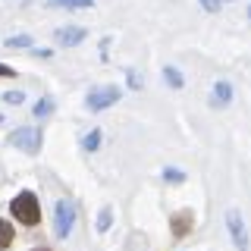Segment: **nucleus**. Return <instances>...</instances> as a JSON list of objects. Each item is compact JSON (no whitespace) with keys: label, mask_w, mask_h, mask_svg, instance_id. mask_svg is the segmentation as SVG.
Here are the masks:
<instances>
[{"label":"nucleus","mask_w":251,"mask_h":251,"mask_svg":"<svg viewBox=\"0 0 251 251\" xmlns=\"http://www.w3.org/2000/svg\"><path fill=\"white\" fill-rule=\"evenodd\" d=\"M10 210H13V217L19 220V223H25V226H38V223H41V207H38L35 192H19L13 198Z\"/></svg>","instance_id":"f257e3e1"},{"label":"nucleus","mask_w":251,"mask_h":251,"mask_svg":"<svg viewBox=\"0 0 251 251\" xmlns=\"http://www.w3.org/2000/svg\"><path fill=\"white\" fill-rule=\"evenodd\" d=\"M41 141H44V135H41L38 126H22V129H16L10 135V145L19 148V151H25V154H38L41 151Z\"/></svg>","instance_id":"f03ea898"},{"label":"nucleus","mask_w":251,"mask_h":251,"mask_svg":"<svg viewBox=\"0 0 251 251\" xmlns=\"http://www.w3.org/2000/svg\"><path fill=\"white\" fill-rule=\"evenodd\" d=\"M120 98H123V88H116V85H104V88H91V91H88L85 107L98 113V110H104V107H113Z\"/></svg>","instance_id":"7ed1b4c3"},{"label":"nucleus","mask_w":251,"mask_h":251,"mask_svg":"<svg viewBox=\"0 0 251 251\" xmlns=\"http://www.w3.org/2000/svg\"><path fill=\"white\" fill-rule=\"evenodd\" d=\"M73 223H75V204L73 201H57V210H53V229H57L60 239H66L73 232Z\"/></svg>","instance_id":"20e7f679"},{"label":"nucleus","mask_w":251,"mask_h":251,"mask_svg":"<svg viewBox=\"0 0 251 251\" xmlns=\"http://www.w3.org/2000/svg\"><path fill=\"white\" fill-rule=\"evenodd\" d=\"M226 229H229L235 248H239V251H248V229H245V220H242V214L235 207L226 210Z\"/></svg>","instance_id":"39448f33"},{"label":"nucleus","mask_w":251,"mask_h":251,"mask_svg":"<svg viewBox=\"0 0 251 251\" xmlns=\"http://www.w3.org/2000/svg\"><path fill=\"white\" fill-rule=\"evenodd\" d=\"M170 226H173V235H176V239H182V235L192 232V226H195V214H192V210H179V214H173Z\"/></svg>","instance_id":"423d86ee"},{"label":"nucleus","mask_w":251,"mask_h":251,"mask_svg":"<svg viewBox=\"0 0 251 251\" xmlns=\"http://www.w3.org/2000/svg\"><path fill=\"white\" fill-rule=\"evenodd\" d=\"M82 41H85V28H78V25H66L57 31V44H63V47H75Z\"/></svg>","instance_id":"0eeeda50"},{"label":"nucleus","mask_w":251,"mask_h":251,"mask_svg":"<svg viewBox=\"0 0 251 251\" xmlns=\"http://www.w3.org/2000/svg\"><path fill=\"white\" fill-rule=\"evenodd\" d=\"M232 100V85L229 82H217L214 85V98H210V104L214 107H226Z\"/></svg>","instance_id":"6e6552de"},{"label":"nucleus","mask_w":251,"mask_h":251,"mask_svg":"<svg viewBox=\"0 0 251 251\" xmlns=\"http://www.w3.org/2000/svg\"><path fill=\"white\" fill-rule=\"evenodd\" d=\"M47 6H57V10H91V0H50Z\"/></svg>","instance_id":"1a4fd4ad"},{"label":"nucleus","mask_w":251,"mask_h":251,"mask_svg":"<svg viewBox=\"0 0 251 251\" xmlns=\"http://www.w3.org/2000/svg\"><path fill=\"white\" fill-rule=\"evenodd\" d=\"M163 78H167V85H170V88H182V73H179V69H173V66H167V69H163Z\"/></svg>","instance_id":"9d476101"},{"label":"nucleus","mask_w":251,"mask_h":251,"mask_svg":"<svg viewBox=\"0 0 251 251\" xmlns=\"http://www.w3.org/2000/svg\"><path fill=\"white\" fill-rule=\"evenodd\" d=\"M82 145H85V151H98V148H100V129H91L88 135H85Z\"/></svg>","instance_id":"9b49d317"},{"label":"nucleus","mask_w":251,"mask_h":251,"mask_svg":"<svg viewBox=\"0 0 251 251\" xmlns=\"http://www.w3.org/2000/svg\"><path fill=\"white\" fill-rule=\"evenodd\" d=\"M163 179H167L170 185H179V182H185V173L176 170V167H167V170H163Z\"/></svg>","instance_id":"f8f14e48"},{"label":"nucleus","mask_w":251,"mask_h":251,"mask_svg":"<svg viewBox=\"0 0 251 251\" xmlns=\"http://www.w3.org/2000/svg\"><path fill=\"white\" fill-rule=\"evenodd\" d=\"M13 226L10 223H6V220H0V248H6V245H10V242H13Z\"/></svg>","instance_id":"ddd939ff"},{"label":"nucleus","mask_w":251,"mask_h":251,"mask_svg":"<svg viewBox=\"0 0 251 251\" xmlns=\"http://www.w3.org/2000/svg\"><path fill=\"white\" fill-rule=\"evenodd\" d=\"M110 220H113V210L104 207V210L98 214V232H107V229H110Z\"/></svg>","instance_id":"4468645a"},{"label":"nucleus","mask_w":251,"mask_h":251,"mask_svg":"<svg viewBox=\"0 0 251 251\" xmlns=\"http://www.w3.org/2000/svg\"><path fill=\"white\" fill-rule=\"evenodd\" d=\"M6 47H31V35H13V38H6Z\"/></svg>","instance_id":"2eb2a0df"},{"label":"nucleus","mask_w":251,"mask_h":251,"mask_svg":"<svg viewBox=\"0 0 251 251\" xmlns=\"http://www.w3.org/2000/svg\"><path fill=\"white\" fill-rule=\"evenodd\" d=\"M50 110H53V100H50V98H41V100L35 104V116H47Z\"/></svg>","instance_id":"dca6fc26"},{"label":"nucleus","mask_w":251,"mask_h":251,"mask_svg":"<svg viewBox=\"0 0 251 251\" xmlns=\"http://www.w3.org/2000/svg\"><path fill=\"white\" fill-rule=\"evenodd\" d=\"M226 3H229V0H201V6H204L207 13H217L220 6H226Z\"/></svg>","instance_id":"f3484780"},{"label":"nucleus","mask_w":251,"mask_h":251,"mask_svg":"<svg viewBox=\"0 0 251 251\" xmlns=\"http://www.w3.org/2000/svg\"><path fill=\"white\" fill-rule=\"evenodd\" d=\"M126 78H129V88H135V91L141 88V85H145V82H141V75L135 73V69H129V73H126Z\"/></svg>","instance_id":"a211bd4d"},{"label":"nucleus","mask_w":251,"mask_h":251,"mask_svg":"<svg viewBox=\"0 0 251 251\" xmlns=\"http://www.w3.org/2000/svg\"><path fill=\"white\" fill-rule=\"evenodd\" d=\"M6 104H22V100H25V94H22V91H6Z\"/></svg>","instance_id":"6ab92c4d"},{"label":"nucleus","mask_w":251,"mask_h":251,"mask_svg":"<svg viewBox=\"0 0 251 251\" xmlns=\"http://www.w3.org/2000/svg\"><path fill=\"white\" fill-rule=\"evenodd\" d=\"M0 75H3V78H13V75H16V69H13V66H3V63H0Z\"/></svg>","instance_id":"aec40b11"},{"label":"nucleus","mask_w":251,"mask_h":251,"mask_svg":"<svg viewBox=\"0 0 251 251\" xmlns=\"http://www.w3.org/2000/svg\"><path fill=\"white\" fill-rule=\"evenodd\" d=\"M35 251H47V248H35Z\"/></svg>","instance_id":"412c9836"},{"label":"nucleus","mask_w":251,"mask_h":251,"mask_svg":"<svg viewBox=\"0 0 251 251\" xmlns=\"http://www.w3.org/2000/svg\"><path fill=\"white\" fill-rule=\"evenodd\" d=\"M0 123H3V116H0Z\"/></svg>","instance_id":"4be33fe9"},{"label":"nucleus","mask_w":251,"mask_h":251,"mask_svg":"<svg viewBox=\"0 0 251 251\" xmlns=\"http://www.w3.org/2000/svg\"><path fill=\"white\" fill-rule=\"evenodd\" d=\"M248 16H251V10H248Z\"/></svg>","instance_id":"5701e85b"}]
</instances>
